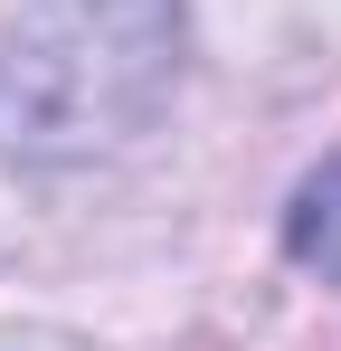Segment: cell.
I'll list each match as a JSON object with an SVG mask.
<instances>
[{"label":"cell","instance_id":"1","mask_svg":"<svg viewBox=\"0 0 341 351\" xmlns=\"http://www.w3.org/2000/svg\"><path fill=\"white\" fill-rule=\"evenodd\" d=\"M180 66V0H29L0 38V143L66 162L142 133Z\"/></svg>","mask_w":341,"mask_h":351}]
</instances>
